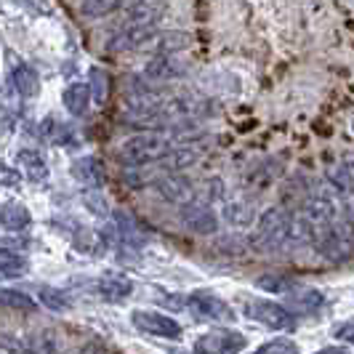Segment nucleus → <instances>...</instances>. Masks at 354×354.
<instances>
[{"instance_id":"obj_1","label":"nucleus","mask_w":354,"mask_h":354,"mask_svg":"<svg viewBox=\"0 0 354 354\" xmlns=\"http://www.w3.org/2000/svg\"><path fill=\"white\" fill-rule=\"evenodd\" d=\"M171 149V139L168 133H158V131H147V133H136L118 149V158L128 168H139L147 162H160Z\"/></svg>"},{"instance_id":"obj_2","label":"nucleus","mask_w":354,"mask_h":354,"mask_svg":"<svg viewBox=\"0 0 354 354\" xmlns=\"http://www.w3.org/2000/svg\"><path fill=\"white\" fill-rule=\"evenodd\" d=\"M288 227H290V213L285 208H266L253 224L248 245L259 253L283 248L288 240Z\"/></svg>"},{"instance_id":"obj_3","label":"nucleus","mask_w":354,"mask_h":354,"mask_svg":"<svg viewBox=\"0 0 354 354\" xmlns=\"http://www.w3.org/2000/svg\"><path fill=\"white\" fill-rule=\"evenodd\" d=\"M243 312L248 315L250 319L261 322L272 330H288L293 325V315L285 309L283 304H274L269 299H253V296H245L243 299Z\"/></svg>"},{"instance_id":"obj_4","label":"nucleus","mask_w":354,"mask_h":354,"mask_svg":"<svg viewBox=\"0 0 354 354\" xmlns=\"http://www.w3.org/2000/svg\"><path fill=\"white\" fill-rule=\"evenodd\" d=\"M248 346V338L234 328H216L195 341L197 354H240Z\"/></svg>"},{"instance_id":"obj_5","label":"nucleus","mask_w":354,"mask_h":354,"mask_svg":"<svg viewBox=\"0 0 354 354\" xmlns=\"http://www.w3.org/2000/svg\"><path fill=\"white\" fill-rule=\"evenodd\" d=\"M131 322L136 330H142L147 336L155 338H168V341H176L181 338V325L168 315H160L152 309H133L131 312Z\"/></svg>"},{"instance_id":"obj_6","label":"nucleus","mask_w":354,"mask_h":354,"mask_svg":"<svg viewBox=\"0 0 354 354\" xmlns=\"http://www.w3.org/2000/svg\"><path fill=\"white\" fill-rule=\"evenodd\" d=\"M152 189L158 192L160 200L171 203V205H189L195 200V184L189 178H184L181 174H165L152 181Z\"/></svg>"},{"instance_id":"obj_7","label":"nucleus","mask_w":354,"mask_h":354,"mask_svg":"<svg viewBox=\"0 0 354 354\" xmlns=\"http://www.w3.org/2000/svg\"><path fill=\"white\" fill-rule=\"evenodd\" d=\"M187 306L195 312L197 317L213 319V322H232L234 312L224 299H218L211 290H195L187 296Z\"/></svg>"},{"instance_id":"obj_8","label":"nucleus","mask_w":354,"mask_h":354,"mask_svg":"<svg viewBox=\"0 0 354 354\" xmlns=\"http://www.w3.org/2000/svg\"><path fill=\"white\" fill-rule=\"evenodd\" d=\"M181 224L187 232H195V234H216L218 232V216L211 205L205 203H197L192 200L189 205H184L181 213H178Z\"/></svg>"},{"instance_id":"obj_9","label":"nucleus","mask_w":354,"mask_h":354,"mask_svg":"<svg viewBox=\"0 0 354 354\" xmlns=\"http://www.w3.org/2000/svg\"><path fill=\"white\" fill-rule=\"evenodd\" d=\"M155 35H158V27H155V24H128L118 35H112L109 51H115V53L136 51V48H144Z\"/></svg>"},{"instance_id":"obj_10","label":"nucleus","mask_w":354,"mask_h":354,"mask_svg":"<svg viewBox=\"0 0 354 354\" xmlns=\"http://www.w3.org/2000/svg\"><path fill=\"white\" fill-rule=\"evenodd\" d=\"M189 70V64L184 59H178L176 53H160V56H152L144 67V75L147 80H176V77H184Z\"/></svg>"},{"instance_id":"obj_11","label":"nucleus","mask_w":354,"mask_h":354,"mask_svg":"<svg viewBox=\"0 0 354 354\" xmlns=\"http://www.w3.org/2000/svg\"><path fill=\"white\" fill-rule=\"evenodd\" d=\"M72 176H75V181H80L83 187H88V189H93V187H102L106 181V168L102 160L96 158H77L75 162H72Z\"/></svg>"},{"instance_id":"obj_12","label":"nucleus","mask_w":354,"mask_h":354,"mask_svg":"<svg viewBox=\"0 0 354 354\" xmlns=\"http://www.w3.org/2000/svg\"><path fill=\"white\" fill-rule=\"evenodd\" d=\"M322 304H325V296L319 293L317 288H296V290L288 293L285 309L290 315H312V312H317Z\"/></svg>"},{"instance_id":"obj_13","label":"nucleus","mask_w":354,"mask_h":354,"mask_svg":"<svg viewBox=\"0 0 354 354\" xmlns=\"http://www.w3.org/2000/svg\"><path fill=\"white\" fill-rule=\"evenodd\" d=\"M221 216H224V221L230 227H250L259 218L256 216V205L248 197H232V200H227L224 208H221Z\"/></svg>"},{"instance_id":"obj_14","label":"nucleus","mask_w":354,"mask_h":354,"mask_svg":"<svg viewBox=\"0 0 354 354\" xmlns=\"http://www.w3.org/2000/svg\"><path fill=\"white\" fill-rule=\"evenodd\" d=\"M11 83H14V91H17L21 99H35L37 93H40V77H37V72L32 70L30 64H24V62L14 64V70H11Z\"/></svg>"},{"instance_id":"obj_15","label":"nucleus","mask_w":354,"mask_h":354,"mask_svg":"<svg viewBox=\"0 0 354 354\" xmlns=\"http://www.w3.org/2000/svg\"><path fill=\"white\" fill-rule=\"evenodd\" d=\"M142 0H83L80 3V14L86 19H102L112 17L118 11H128L133 6H139Z\"/></svg>"},{"instance_id":"obj_16","label":"nucleus","mask_w":354,"mask_h":354,"mask_svg":"<svg viewBox=\"0 0 354 354\" xmlns=\"http://www.w3.org/2000/svg\"><path fill=\"white\" fill-rule=\"evenodd\" d=\"M315 248H317L325 259H330V261H344V259L352 253V240L338 237L336 232H330V227H328V230L317 237Z\"/></svg>"},{"instance_id":"obj_17","label":"nucleus","mask_w":354,"mask_h":354,"mask_svg":"<svg viewBox=\"0 0 354 354\" xmlns=\"http://www.w3.org/2000/svg\"><path fill=\"white\" fill-rule=\"evenodd\" d=\"M200 149L197 147H171L168 155L160 160V165L168 171V174H181L187 168H192L197 160H200Z\"/></svg>"},{"instance_id":"obj_18","label":"nucleus","mask_w":354,"mask_h":354,"mask_svg":"<svg viewBox=\"0 0 354 354\" xmlns=\"http://www.w3.org/2000/svg\"><path fill=\"white\" fill-rule=\"evenodd\" d=\"M187 46H189V35L187 32H178V30H171V32H158L144 48H149V51H155V56H160V53L184 51Z\"/></svg>"},{"instance_id":"obj_19","label":"nucleus","mask_w":354,"mask_h":354,"mask_svg":"<svg viewBox=\"0 0 354 354\" xmlns=\"http://www.w3.org/2000/svg\"><path fill=\"white\" fill-rule=\"evenodd\" d=\"M30 221H32L30 211H27L21 203H17V200H8V203L0 205V224H3L6 230L21 232L30 227Z\"/></svg>"},{"instance_id":"obj_20","label":"nucleus","mask_w":354,"mask_h":354,"mask_svg":"<svg viewBox=\"0 0 354 354\" xmlns=\"http://www.w3.org/2000/svg\"><path fill=\"white\" fill-rule=\"evenodd\" d=\"M64 341L59 338L56 330H37L27 336V352L30 354H62Z\"/></svg>"},{"instance_id":"obj_21","label":"nucleus","mask_w":354,"mask_h":354,"mask_svg":"<svg viewBox=\"0 0 354 354\" xmlns=\"http://www.w3.org/2000/svg\"><path fill=\"white\" fill-rule=\"evenodd\" d=\"M64 106H67V112L70 115H75V118H80V115H86L91 106V88L88 86H83V83H72V86H67L64 88Z\"/></svg>"},{"instance_id":"obj_22","label":"nucleus","mask_w":354,"mask_h":354,"mask_svg":"<svg viewBox=\"0 0 354 354\" xmlns=\"http://www.w3.org/2000/svg\"><path fill=\"white\" fill-rule=\"evenodd\" d=\"M17 160L30 181H37V184H40V181L48 178V162H46V158H43L40 152H35V149H21Z\"/></svg>"},{"instance_id":"obj_23","label":"nucleus","mask_w":354,"mask_h":354,"mask_svg":"<svg viewBox=\"0 0 354 354\" xmlns=\"http://www.w3.org/2000/svg\"><path fill=\"white\" fill-rule=\"evenodd\" d=\"M99 296L106 299V301H123L131 296V283L128 280H120V277H106V280H99Z\"/></svg>"},{"instance_id":"obj_24","label":"nucleus","mask_w":354,"mask_h":354,"mask_svg":"<svg viewBox=\"0 0 354 354\" xmlns=\"http://www.w3.org/2000/svg\"><path fill=\"white\" fill-rule=\"evenodd\" d=\"M27 272V259L19 256L17 250L0 248V274L3 277H21Z\"/></svg>"},{"instance_id":"obj_25","label":"nucleus","mask_w":354,"mask_h":354,"mask_svg":"<svg viewBox=\"0 0 354 354\" xmlns=\"http://www.w3.org/2000/svg\"><path fill=\"white\" fill-rule=\"evenodd\" d=\"M0 306H8V309H19V312H35L37 304L14 288H0Z\"/></svg>"},{"instance_id":"obj_26","label":"nucleus","mask_w":354,"mask_h":354,"mask_svg":"<svg viewBox=\"0 0 354 354\" xmlns=\"http://www.w3.org/2000/svg\"><path fill=\"white\" fill-rule=\"evenodd\" d=\"M91 99L96 102V104H106V99H109V88H112V80H109V75L104 70H99V67H93L91 70Z\"/></svg>"},{"instance_id":"obj_27","label":"nucleus","mask_w":354,"mask_h":354,"mask_svg":"<svg viewBox=\"0 0 354 354\" xmlns=\"http://www.w3.org/2000/svg\"><path fill=\"white\" fill-rule=\"evenodd\" d=\"M115 230L120 232V237H123L125 243H142V230H139V224L131 218V213L125 211H115Z\"/></svg>"},{"instance_id":"obj_28","label":"nucleus","mask_w":354,"mask_h":354,"mask_svg":"<svg viewBox=\"0 0 354 354\" xmlns=\"http://www.w3.org/2000/svg\"><path fill=\"white\" fill-rule=\"evenodd\" d=\"M256 285L261 290H272V293H290L296 290V280L293 277H285V274H261Z\"/></svg>"},{"instance_id":"obj_29","label":"nucleus","mask_w":354,"mask_h":354,"mask_svg":"<svg viewBox=\"0 0 354 354\" xmlns=\"http://www.w3.org/2000/svg\"><path fill=\"white\" fill-rule=\"evenodd\" d=\"M83 203L93 216H109V200H106L104 189L102 187H93L83 192Z\"/></svg>"},{"instance_id":"obj_30","label":"nucleus","mask_w":354,"mask_h":354,"mask_svg":"<svg viewBox=\"0 0 354 354\" xmlns=\"http://www.w3.org/2000/svg\"><path fill=\"white\" fill-rule=\"evenodd\" d=\"M40 304L48 306L51 312H67L72 306L70 296L62 293V290H56V288H43V290H40Z\"/></svg>"},{"instance_id":"obj_31","label":"nucleus","mask_w":354,"mask_h":354,"mask_svg":"<svg viewBox=\"0 0 354 354\" xmlns=\"http://www.w3.org/2000/svg\"><path fill=\"white\" fill-rule=\"evenodd\" d=\"M253 354H299V344L290 338H272L261 344Z\"/></svg>"},{"instance_id":"obj_32","label":"nucleus","mask_w":354,"mask_h":354,"mask_svg":"<svg viewBox=\"0 0 354 354\" xmlns=\"http://www.w3.org/2000/svg\"><path fill=\"white\" fill-rule=\"evenodd\" d=\"M0 354H30L27 338H19L8 330H0Z\"/></svg>"},{"instance_id":"obj_33","label":"nucleus","mask_w":354,"mask_h":354,"mask_svg":"<svg viewBox=\"0 0 354 354\" xmlns=\"http://www.w3.org/2000/svg\"><path fill=\"white\" fill-rule=\"evenodd\" d=\"M0 184L3 187H19L21 184V174L17 168H11L8 162H0Z\"/></svg>"},{"instance_id":"obj_34","label":"nucleus","mask_w":354,"mask_h":354,"mask_svg":"<svg viewBox=\"0 0 354 354\" xmlns=\"http://www.w3.org/2000/svg\"><path fill=\"white\" fill-rule=\"evenodd\" d=\"M336 338L338 341H346V344H352L354 346V322H344V325H338Z\"/></svg>"},{"instance_id":"obj_35","label":"nucleus","mask_w":354,"mask_h":354,"mask_svg":"<svg viewBox=\"0 0 354 354\" xmlns=\"http://www.w3.org/2000/svg\"><path fill=\"white\" fill-rule=\"evenodd\" d=\"M341 203H344V211L354 218V184L346 189V192H344V195H341Z\"/></svg>"},{"instance_id":"obj_36","label":"nucleus","mask_w":354,"mask_h":354,"mask_svg":"<svg viewBox=\"0 0 354 354\" xmlns=\"http://www.w3.org/2000/svg\"><path fill=\"white\" fill-rule=\"evenodd\" d=\"M315 354H349L344 346H325V349H319V352H315Z\"/></svg>"},{"instance_id":"obj_37","label":"nucleus","mask_w":354,"mask_h":354,"mask_svg":"<svg viewBox=\"0 0 354 354\" xmlns=\"http://www.w3.org/2000/svg\"><path fill=\"white\" fill-rule=\"evenodd\" d=\"M168 354H189V352H184V349H171ZM197 354V352H195Z\"/></svg>"}]
</instances>
